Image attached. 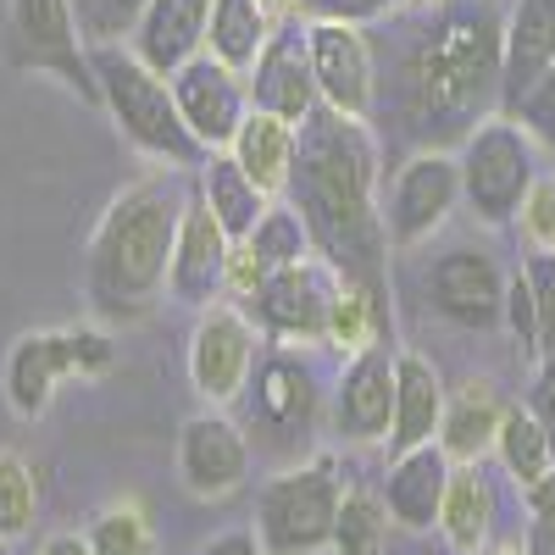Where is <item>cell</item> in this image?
Masks as SVG:
<instances>
[{
  "instance_id": "obj_1",
  "label": "cell",
  "mask_w": 555,
  "mask_h": 555,
  "mask_svg": "<svg viewBox=\"0 0 555 555\" xmlns=\"http://www.w3.org/2000/svg\"><path fill=\"white\" fill-rule=\"evenodd\" d=\"M500 62H505V17L494 0H434L400 56L389 95H378L395 122L423 139V151H444V139H467L500 106Z\"/></svg>"
},
{
  "instance_id": "obj_2",
  "label": "cell",
  "mask_w": 555,
  "mask_h": 555,
  "mask_svg": "<svg viewBox=\"0 0 555 555\" xmlns=\"http://www.w3.org/2000/svg\"><path fill=\"white\" fill-rule=\"evenodd\" d=\"M373 190H378V145L366 133V122L317 106L300 122V151H295V172L284 195L306 217L317 256L345 284H361L389 300V284H384L389 234H384V211Z\"/></svg>"
},
{
  "instance_id": "obj_3",
  "label": "cell",
  "mask_w": 555,
  "mask_h": 555,
  "mask_svg": "<svg viewBox=\"0 0 555 555\" xmlns=\"http://www.w3.org/2000/svg\"><path fill=\"white\" fill-rule=\"evenodd\" d=\"M190 190L195 183L178 178V167H162L151 178L128 183L101 211L89 250H83V300L95 317L133 322L162 300Z\"/></svg>"
},
{
  "instance_id": "obj_4",
  "label": "cell",
  "mask_w": 555,
  "mask_h": 555,
  "mask_svg": "<svg viewBox=\"0 0 555 555\" xmlns=\"http://www.w3.org/2000/svg\"><path fill=\"white\" fill-rule=\"evenodd\" d=\"M89 62L101 78V106L139 156H156L162 167H201L211 156L183 122L167 73L139 62L128 44H89Z\"/></svg>"
},
{
  "instance_id": "obj_5",
  "label": "cell",
  "mask_w": 555,
  "mask_h": 555,
  "mask_svg": "<svg viewBox=\"0 0 555 555\" xmlns=\"http://www.w3.org/2000/svg\"><path fill=\"white\" fill-rule=\"evenodd\" d=\"M112 361H117L112 334L89 328V322H78V328L23 334L7 350V378H0L7 384V405L23 423H34V416L51 411V400L67 378H101V373H112Z\"/></svg>"
},
{
  "instance_id": "obj_6",
  "label": "cell",
  "mask_w": 555,
  "mask_h": 555,
  "mask_svg": "<svg viewBox=\"0 0 555 555\" xmlns=\"http://www.w3.org/2000/svg\"><path fill=\"white\" fill-rule=\"evenodd\" d=\"M7 67L56 78L83 106H101V78L89 62L73 0H7Z\"/></svg>"
},
{
  "instance_id": "obj_7",
  "label": "cell",
  "mask_w": 555,
  "mask_h": 555,
  "mask_svg": "<svg viewBox=\"0 0 555 555\" xmlns=\"http://www.w3.org/2000/svg\"><path fill=\"white\" fill-rule=\"evenodd\" d=\"M533 178H539V139L505 112L483 117L461 139V195L478 211V222L505 228L522 211Z\"/></svg>"
},
{
  "instance_id": "obj_8",
  "label": "cell",
  "mask_w": 555,
  "mask_h": 555,
  "mask_svg": "<svg viewBox=\"0 0 555 555\" xmlns=\"http://www.w3.org/2000/svg\"><path fill=\"white\" fill-rule=\"evenodd\" d=\"M339 467L328 455L306 461V467L278 473L261 500H256V539L267 555H317L334 544V517H339Z\"/></svg>"
},
{
  "instance_id": "obj_9",
  "label": "cell",
  "mask_w": 555,
  "mask_h": 555,
  "mask_svg": "<svg viewBox=\"0 0 555 555\" xmlns=\"http://www.w3.org/2000/svg\"><path fill=\"white\" fill-rule=\"evenodd\" d=\"M455 201H461V156L434 145V151H416L411 162H400L389 195H384L389 250H416L423 240H434V228H444Z\"/></svg>"
},
{
  "instance_id": "obj_10",
  "label": "cell",
  "mask_w": 555,
  "mask_h": 555,
  "mask_svg": "<svg viewBox=\"0 0 555 555\" xmlns=\"http://www.w3.org/2000/svg\"><path fill=\"white\" fill-rule=\"evenodd\" d=\"M317 373L311 361H300L295 350H272L250 366V384H245V411H250V428L272 444V450H295L311 439L317 428Z\"/></svg>"
},
{
  "instance_id": "obj_11",
  "label": "cell",
  "mask_w": 555,
  "mask_h": 555,
  "mask_svg": "<svg viewBox=\"0 0 555 555\" xmlns=\"http://www.w3.org/2000/svg\"><path fill=\"white\" fill-rule=\"evenodd\" d=\"M256 366V322L234 300L201 306V322L190 334V384L206 405L240 400Z\"/></svg>"
},
{
  "instance_id": "obj_12",
  "label": "cell",
  "mask_w": 555,
  "mask_h": 555,
  "mask_svg": "<svg viewBox=\"0 0 555 555\" xmlns=\"http://www.w3.org/2000/svg\"><path fill=\"white\" fill-rule=\"evenodd\" d=\"M306 44H311V78L317 95L328 112L373 122L378 112V62L373 44L356 23H306Z\"/></svg>"
},
{
  "instance_id": "obj_13",
  "label": "cell",
  "mask_w": 555,
  "mask_h": 555,
  "mask_svg": "<svg viewBox=\"0 0 555 555\" xmlns=\"http://www.w3.org/2000/svg\"><path fill=\"white\" fill-rule=\"evenodd\" d=\"M167 83H172V101H178L183 122H190V133L201 139L206 151L234 145L240 122L250 117V83H245L240 67H228L211 51H201L195 62H183L178 73H167Z\"/></svg>"
},
{
  "instance_id": "obj_14",
  "label": "cell",
  "mask_w": 555,
  "mask_h": 555,
  "mask_svg": "<svg viewBox=\"0 0 555 555\" xmlns=\"http://www.w3.org/2000/svg\"><path fill=\"white\" fill-rule=\"evenodd\" d=\"M334 295H339V272L322 261V256H306V261H295V267H278L267 284L256 289L261 328L278 334V339L328 345Z\"/></svg>"
},
{
  "instance_id": "obj_15",
  "label": "cell",
  "mask_w": 555,
  "mask_h": 555,
  "mask_svg": "<svg viewBox=\"0 0 555 555\" xmlns=\"http://www.w3.org/2000/svg\"><path fill=\"white\" fill-rule=\"evenodd\" d=\"M250 478V439L240 434L234 416L201 411L178 434V483L195 500H228Z\"/></svg>"
},
{
  "instance_id": "obj_16",
  "label": "cell",
  "mask_w": 555,
  "mask_h": 555,
  "mask_svg": "<svg viewBox=\"0 0 555 555\" xmlns=\"http://www.w3.org/2000/svg\"><path fill=\"white\" fill-rule=\"evenodd\" d=\"M250 83V106L256 112H272L284 122H306L322 95H317V78H311V44H306V23H278L267 51L256 56V67L245 73Z\"/></svg>"
},
{
  "instance_id": "obj_17",
  "label": "cell",
  "mask_w": 555,
  "mask_h": 555,
  "mask_svg": "<svg viewBox=\"0 0 555 555\" xmlns=\"http://www.w3.org/2000/svg\"><path fill=\"white\" fill-rule=\"evenodd\" d=\"M228 261H234V240L222 234V222L211 217L201 190H190V206H183V222H178V245H172V272H167L172 300H183V306L222 300Z\"/></svg>"
},
{
  "instance_id": "obj_18",
  "label": "cell",
  "mask_w": 555,
  "mask_h": 555,
  "mask_svg": "<svg viewBox=\"0 0 555 555\" xmlns=\"http://www.w3.org/2000/svg\"><path fill=\"white\" fill-rule=\"evenodd\" d=\"M428 300L455 328H494L505 317V278L489 250L455 245V250L434 256V267H428Z\"/></svg>"
},
{
  "instance_id": "obj_19",
  "label": "cell",
  "mask_w": 555,
  "mask_h": 555,
  "mask_svg": "<svg viewBox=\"0 0 555 555\" xmlns=\"http://www.w3.org/2000/svg\"><path fill=\"white\" fill-rule=\"evenodd\" d=\"M395 356L400 350H389V339L350 356L345 378H339V395H334V428L350 444L389 439V423H395Z\"/></svg>"
},
{
  "instance_id": "obj_20",
  "label": "cell",
  "mask_w": 555,
  "mask_h": 555,
  "mask_svg": "<svg viewBox=\"0 0 555 555\" xmlns=\"http://www.w3.org/2000/svg\"><path fill=\"white\" fill-rule=\"evenodd\" d=\"M206 28H211V0H145V12L128 34V51L151 62L156 73H178L183 62L206 51Z\"/></svg>"
},
{
  "instance_id": "obj_21",
  "label": "cell",
  "mask_w": 555,
  "mask_h": 555,
  "mask_svg": "<svg viewBox=\"0 0 555 555\" xmlns=\"http://www.w3.org/2000/svg\"><path fill=\"white\" fill-rule=\"evenodd\" d=\"M306 256H317L306 217L295 206H278L272 201L267 217L250 228V240L234 245V261H228V289H234V295H256L278 267H295Z\"/></svg>"
},
{
  "instance_id": "obj_22",
  "label": "cell",
  "mask_w": 555,
  "mask_h": 555,
  "mask_svg": "<svg viewBox=\"0 0 555 555\" xmlns=\"http://www.w3.org/2000/svg\"><path fill=\"white\" fill-rule=\"evenodd\" d=\"M444 378L428 356L400 350L395 356V423H389V455H405L416 444H434L444 423Z\"/></svg>"
},
{
  "instance_id": "obj_23",
  "label": "cell",
  "mask_w": 555,
  "mask_h": 555,
  "mask_svg": "<svg viewBox=\"0 0 555 555\" xmlns=\"http://www.w3.org/2000/svg\"><path fill=\"white\" fill-rule=\"evenodd\" d=\"M455 461L439 444H416L405 455H389V473H384V500H389V517L400 528H439V505L450 489Z\"/></svg>"
},
{
  "instance_id": "obj_24",
  "label": "cell",
  "mask_w": 555,
  "mask_h": 555,
  "mask_svg": "<svg viewBox=\"0 0 555 555\" xmlns=\"http://www.w3.org/2000/svg\"><path fill=\"white\" fill-rule=\"evenodd\" d=\"M555 73V0H517L505 17V62H500V112L539 78Z\"/></svg>"
},
{
  "instance_id": "obj_25",
  "label": "cell",
  "mask_w": 555,
  "mask_h": 555,
  "mask_svg": "<svg viewBox=\"0 0 555 555\" xmlns=\"http://www.w3.org/2000/svg\"><path fill=\"white\" fill-rule=\"evenodd\" d=\"M195 190H201V201L211 206V217L222 222V234L228 240H250V228L267 217V206L278 201V195H267L261 183L228 156V151H211L206 162H201V172H195Z\"/></svg>"
},
{
  "instance_id": "obj_26",
  "label": "cell",
  "mask_w": 555,
  "mask_h": 555,
  "mask_svg": "<svg viewBox=\"0 0 555 555\" xmlns=\"http://www.w3.org/2000/svg\"><path fill=\"white\" fill-rule=\"evenodd\" d=\"M295 151H300V122H284L272 112H256L240 122L234 145H228V156H234L267 195H284L289 190V172H295Z\"/></svg>"
},
{
  "instance_id": "obj_27",
  "label": "cell",
  "mask_w": 555,
  "mask_h": 555,
  "mask_svg": "<svg viewBox=\"0 0 555 555\" xmlns=\"http://www.w3.org/2000/svg\"><path fill=\"white\" fill-rule=\"evenodd\" d=\"M500 416H505V405H500L494 384L473 378L455 400H444V423H439V439H434V444H439L450 461H461V467H478V461L494 450Z\"/></svg>"
},
{
  "instance_id": "obj_28",
  "label": "cell",
  "mask_w": 555,
  "mask_h": 555,
  "mask_svg": "<svg viewBox=\"0 0 555 555\" xmlns=\"http://www.w3.org/2000/svg\"><path fill=\"white\" fill-rule=\"evenodd\" d=\"M439 533L455 555H478L494 533V489L478 467H455L444 505H439Z\"/></svg>"
},
{
  "instance_id": "obj_29",
  "label": "cell",
  "mask_w": 555,
  "mask_h": 555,
  "mask_svg": "<svg viewBox=\"0 0 555 555\" xmlns=\"http://www.w3.org/2000/svg\"><path fill=\"white\" fill-rule=\"evenodd\" d=\"M278 17L261 7V0H211V28H206V51L228 67L250 73L256 56L267 51Z\"/></svg>"
},
{
  "instance_id": "obj_30",
  "label": "cell",
  "mask_w": 555,
  "mask_h": 555,
  "mask_svg": "<svg viewBox=\"0 0 555 555\" xmlns=\"http://www.w3.org/2000/svg\"><path fill=\"white\" fill-rule=\"evenodd\" d=\"M494 455H500V467L528 489V483H539L555 467V439H550V428L528 405H505L500 434H494Z\"/></svg>"
},
{
  "instance_id": "obj_31",
  "label": "cell",
  "mask_w": 555,
  "mask_h": 555,
  "mask_svg": "<svg viewBox=\"0 0 555 555\" xmlns=\"http://www.w3.org/2000/svg\"><path fill=\"white\" fill-rule=\"evenodd\" d=\"M389 550V500L373 489H345L334 517V555H384Z\"/></svg>"
},
{
  "instance_id": "obj_32",
  "label": "cell",
  "mask_w": 555,
  "mask_h": 555,
  "mask_svg": "<svg viewBox=\"0 0 555 555\" xmlns=\"http://www.w3.org/2000/svg\"><path fill=\"white\" fill-rule=\"evenodd\" d=\"M83 539H89L95 555H156V528H151V517H145V505H139V500L101 505Z\"/></svg>"
},
{
  "instance_id": "obj_33",
  "label": "cell",
  "mask_w": 555,
  "mask_h": 555,
  "mask_svg": "<svg viewBox=\"0 0 555 555\" xmlns=\"http://www.w3.org/2000/svg\"><path fill=\"white\" fill-rule=\"evenodd\" d=\"M34 517H39V478L28 467V455L0 450V544L28 539Z\"/></svg>"
},
{
  "instance_id": "obj_34",
  "label": "cell",
  "mask_w": 555,
  "mask_h": 555,
  "mask_svg": "<svg viewBox=\"0 0 555 555\" xmlns=\"http://www.w3.org/2000/svg\"><path fill=\"white\" fill-rule=\"evenodd\" d=\"M73 12H78L83 44H117L122 34H133L145 0H73Z\"/></svg>"
},
{
  "instance_id": "obj_35",
  "label": "cell",
  "mask_w": 555,
  "mask_h": 555,
  "mask_svg": "<svg viewBox=\"0 0 555 555\" xmlns=\"http://www.w3.org/2000/svg\"><path fill=\"white\" fill-rule=\"evenodd\" d=\"M522 272L533 284V311H539V361H555V256L533 250Z\"/></svg>"
},
{
  "instance_id": "obj_36",
  "label": "cell",
  "mask_w": 555,
  "mask_h": 555,
  "mask_svg": "<svg viewBox=\"0 0 555 555\" xmlns=\"http://www.w3.org/2000/svg\"><path fill=\"white\" fill-rule=\"evenodd\" d=\"M505 117L522 122V128L539 139V145H550V151H555V73H550V78H539V83L528 89V95H517L512 106H505Z\"/></svg>"
},
{
  "instance_id": "obj_37",
  "label": "cell",
  "mask_w": 555,
  "mask_h": 555,
  "mask_svg": "<svg viewBox=\"0 0 555 555\" xmlns=\"http://www.w3.org/2000/svg\"><path fill=\"white\" fill-rule=\"evenodd\" d=\"M517 217H522L528 245L555 256V172H539V178H533V190H528V201H522Z\"/></svg>"
},
{
  "instance_id": "obj_38",
  "label": "cell",
  "mask_w": 555,
  "mask_h": 555,
  "mask_svg": "<svg viewBox=\"0 0 555 555\" xmlns=\"http://www.w3.org/2000/svg\"><path fill=\"white\" fill-rule=\"evenodd\" d=\"M295 12L306 23H356V28H366V23L400 12V0H300Z\"/></svg>"
},
{
  "instance_id": "obj_39",
  "label": "cell",
  "mask_w": 555,
  "mask_h": 555,
  "mask_svg": "<svg viewBox=\"0 0 555 555\" xmlns=\"http://www.w3.org/2000/svg\"><path fill=\"white\" fill-rule=\"evenodd\" d=\"M505 322H512L517 345L539 361V311H533V284H528V272H512V278H505Z\"/></svg>"
},
{
  "instance_id": "obj_40",
  "label": "cell",
  "mask_w": 555,
  "mask_h": 555,
  "mask_svg": "<svg viewBox=\"0 0 555 555\" xmlns=\"http://www.w3.org/2000/svg\"><path fill=\"white\" fill-rule=\"evenodd\" d=\"M528 411L539 416V423L550 428V439H555V361H539L533 389H528Z\"/></svg>"
},
{
  "instance_id": "obj_41",
  "label": "cell",
  "mask_w": 555,
  "mask_h": 555,
  "mask_svg": "<svg viewBox=\"0 0 555 555\" xmlns=\"http://www.w3.org/2000/svg\"><path fill=\"white\" fill-rule=\"evenodd\" d=\"M528 512H533V522H555V467L539 483H528Z\"/></svg>"
},
{
  "instance_id": "obj_42",
  "label": "cell",
  "mask_w": 555,
  "mask_h": 555,
  "mask_svg": "<svg viewBox=\"0 0 555 555\" xmlns=\"http://www.w3.org/2000/svg\"><path fill=\"white\" fill-rule=\"evenodd\" d=\"M195 555H267V550H261V539H256V533H222V539L201 544Z\"/></svg>"
},
{
  "instance_id": "obj_43",
  "label": "cell",
  "mask_w": 555,
  "mask_h": 555,
  "mask_svg": "<svg viewBox=\"0 0 555 555\" xmlns=\"http://www.w3.org/2000/svg\"><path fill=\"white\" fill-rule=\"evenodd\" d=\"M39 555H95V550H89V539H78V533H51L39 544Z\"/></svg>"
},
{
  "instance_id": "obj_44",
  "label": "cell",
  "mask_w": 555,
  "mask_h": 555,
  "mask_svg": "<svg viewBox=\"0 0 555 555\" xmlns=\"http://www.w3.org/2000/svg\"><path fill=\"white\" fill-rule=\"evenodd\" d=\"M528 555H555V522H533L528 528Z\"/></svg>"
},
{
  "instance_id": "obj_45",
  "label": "cell",
  "mask_w": 555,
  "mask_h": 555,
  "mask_svg": "<svg viewBox=\"0 0 555 555\" xmlns=\"http://www.w3.org/2000/svg\"><path fill=\"white\" fill-rule=\"evenodd\" d=\"M261 7H267V12H272V17H289V12H295V7H300V0H261Z\"/></svg>"
},
{
  "instance_id": "obj_46",
  "label": "cell",
  "mask_w": 555,
  "mask_h": 555,
  "mask_svg": "<svg viewBox=\"0 0 555 555\" xmlns=\"http://www.w3.org/2000/svg\"><path fill=\"white\" fill-rule=\"evenodd\" d=\"M489 555H528L522 544H500V550H489Z\"/></svg>"
}]
</instances>
